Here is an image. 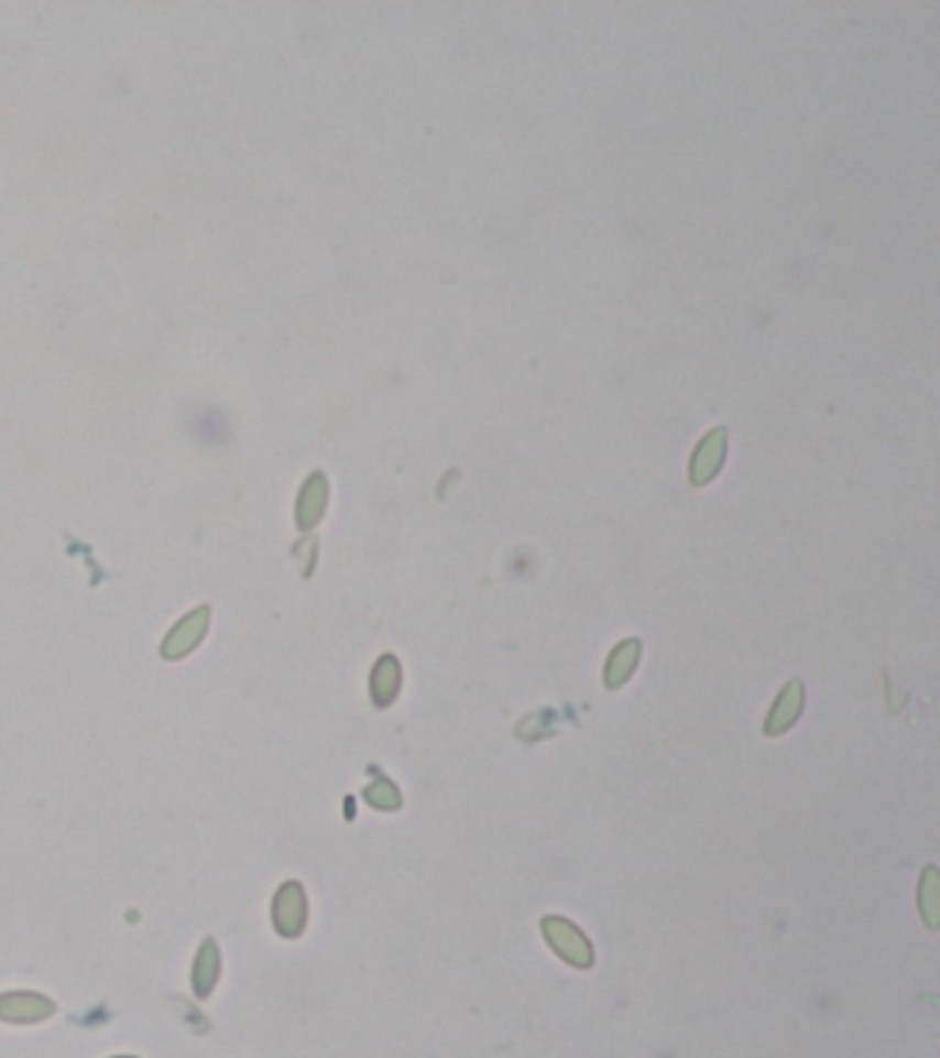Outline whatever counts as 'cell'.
I'll use <instances>...</instances> for the list:
<instances>
[{"label": "cell", "mask_w": 940, "mask_h": 1058, "mask_svg": "<svg viewBox=\"0 0 940 1058\" xmlns=\"http://www.w3.org/2000/svg\"><path fill=\"white\" fill-rule=\"evenodd\" d=\"M56 1006L53 1001H47L45 995L40 992H3L0 995V1019L3 1023H18V1025H31V1023H42V1019L53 1017Z\"/></svg>", "instance_id": "obj_2"}, {"label": "cell", "mask_w": 940, "mask_h": 1058, "mask_svg": "<svg viewBox=\"0 0 940 1058\" xmlns=\"http://www.w3.org/2000/svg\"><path fill=\"white\" fill-rule=\"evenodd\" d=\"M207 623H210V610H207V607H199V610L190 612L188 618H183V621L172 629L166 643H163V656H166L168 662H177L183 659V656H188L190 651L201 643V637H205Z\"/></svg>", "instance_id": "obj_4"}, {"label": "cell", "mask_w": 940, "mask_h": 1058, "mask_svg": "<svg viewBox=\"0 0 940 1058\" xmlns=\"http://www.w3.org/2000/svg\"><path fill=\"white\" fill-rule=\"evenodd\" d=\"M218 979H221V951H218L216 940L201 942L199 953L194 962V992L196 997H207L216 990Z\"/></svg>", "instance_id": "obj_5"}, {"label": "cell", "mask_w": 940, "mask_h": 1058, "mask_svg": "<svg viewBox=\"0 0 940 1058\" xmlns=\"http://www.w3.org/2000/svg\"><path fill=\"white\" fill-rule=\"evenodd\" d=\"M113 1058H139V1056H113Z\"/></svg>", "instance_id": "obj_7"}, {"label": "cell", "mask_w": 940, "mask_h": 1058, "mask_svg": "<svg viewBox=\"0 0 940 1058\" xmlns=\"http://www.w3.org/2000/svg\"><path fill=\"white\" fill-rule=\"evenodd\" d=\"M725 455H729V430L725 427H714L709 430L707 436L698 441V447L692 449L690 458V482L692 486H707L712 482L714 477L720 475L725 463Z\"/></svg>", "instance_id": "obj_1"}, {"label": "cell", "mask_w": 940, "mask_h": 1058, "mask_svg": "<svg viewBox=\"0 0 940 1058\" xmlns=\"http://www.w3.org/2000/svg\"><path fill=\"white\" fill-rule=\"evenodd\" d=\"M326 499H329V486H326V477L324 475H311L309 480H306L304 491H300V499H298V524L304 526V530H309V526L318 524L320 515H324V510H326Z\"/></svg>", "instance_id": "obj_6"}, {"label": "cell", "mask_w": 940, "mask_h": 1058, "mask_svg": "<svg viewBox=\"0 0 940 1058\" xmlns=\"http://www.w3.org/2000/svg\"><path fill=\"white\" fill-rule=\"evenodd\" d=\"M273 924L278 935L298 937L306 924V898L298 882H284L273 898Z\"/></svg>", "instance_id": "obj_3"}]
</instances>
